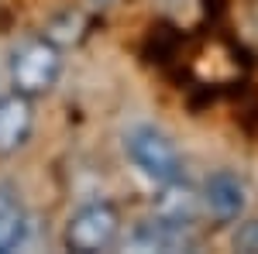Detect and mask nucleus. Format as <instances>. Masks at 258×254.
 <instances>
[{
	"label": "nucleus",
	"mask_w": 258,
	"mask_h": 254,
	"mask_svg": "<svg viewBox=\"0 0 258 254\" xmlns=\"http://www.w3.org/2000/svg\"><path fill=\"white\" fill-rule=\"evenodd\" d=\"M124 151H127L131 165L138 168L141 176L159 182V186L176 182L186 172L176 141L165 134L162 127H155V124H135V127H127L124 131Z\"/></svg>",
	"instance_id": "obj_1"
},
{
	"label": "nucleus",
	"mask_w": 258,
	"mask_h": 254,
	"mask_svg": "<svg viewBox=\"0 0 258 254\" xmlns=\"http://www.w3.org/2000/svg\"><path fill=\"white\" fill-rule=\"evenodd\" d=\"M62 76V48L52 38H28L11 52V86L24 97L38 100L52 93Z\"/></svg>",
	"instance_id": "obj_2"
},
{
	"label": "nucleus",
	"mask_w": 258,
	"mask_h": 254,
	"mask_svg": "<svg viewBox=\"0 0 258 254\" xmlns=\"http://www.w3.org/2000/svg\"><path fill=\"white\" fill-rule=\"evenodd\" d=\"M117 240H120V213L107 199L83 203L66 220V230H62V244L73 254H103L110 247H117Z\"/></svg>",
	"instance_id": "obj_3"
},
{
	"label": "nucleus",
	"mask_w": 258,
	"mask_h": 254,
	"mask_svg": "<svg viewBox=\"0 0 258 254\" xmlns=\"http://www.w3.org/2000/svg\"><path fill=\"white\" fill-rule=\"evenodd\" d=\"M200 199H203V213L214 223H238L248 213L251 189H248L244 176H238L234 168H217L207 176Z\"/></svg>",
	"instance_id": "obj_4"
},
{
	"label": "nucleus",
	"mask_w": 258,
	"mask_h": 254,
	"mask_svg": "<svg viewBox=\"0 0 258 254\" xmlns=\"http://www.w3.org/2000/svg\"><path fill=\"white\" fill-rule=\"evenodd\" d=\"M35 131V100L11 90L0 97V155H18Z\"/></svg>",
	"instance_id": "obj_5"
},
{
	"label": "nucleus",
	"mask_w": 258,
	"mask_h": 254,
	"mask_svg": "<svg viewBox=\"0 0 258 254\" xmlns=\"http://www.w3.org/2000/svg\"><path fill=\"white\" fill-rule=\"evenodd\" d=\"M127 244L135 251H162V254H179V251H197L200 237L197 227H182V223H169V220H145L138 230L127 237Z\"/></svg>",
	"instance_id": "obj_6"
},
{
	"label": "nucleus",
	"mask_w": 258,
	"mask_h": 254,
	"mask_svg": "<svg viewBox=\"0 0 258 254\" xmlns=\"http://www.w3.org/2000/svg\"><path fill=\"white\" fill-rule=\"evenodd\" d=\"M200 213H203V199L182 179L165 182L162 186V196H155V203H152V216L169 220V223H182V227H197Z\"/></svg>",
	"instance_id": "obj_7"
},
{
	"label": "nucleus",
	"mask_w": 258,
	"mask_h": 254,
	"mask_svg": "<svg viewBox=\"0 0 258 254\" xmlns=\"http://www.w3.org/2000/svg\"><path fill=\"white\" fill-rule=\"evenodd\" d=\"M28 237V210L11 182H0V254L18 251Z\"/></svg>",
	"instance_id": "obj_8"
},
{
	"label": "nucleus",
	"mask_w": 258,
	"mask_h": 254,
	"mask_svg": "<svg viewBox=\"0 0 258 254\" xmlns=\"http://www.w3.org/2000/svg\"><path fill=\"white\" fill-rule=\"evenodd\" d=\"M234 251H244V254H258V220H238V230L231 237Z\"/></svg>",
	"instance_id": "obj_9"
}]
</instances>
